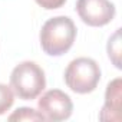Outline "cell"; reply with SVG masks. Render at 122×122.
Returning a JSON list of instances; mask_svg holds the SVG:
<instances>
[{
    "instance_id": "obj_10",
    "label": "cell",
    "mask_w": 122,
    "mask_h": 122,
    "mask_svg": "<svg viewBox=\"0 0 122 122\" xmlns=\"http://www.w3.org/2000/svg\"><path fill=\"white\" fill-rule=\"evenodd\" d=\"M35 2L46 10H55V9L62 7L66 3V0H35Z\"/></svg>"
},
{
    "instance_id": "obj_6",
    "label": "cell",
    "mask_w": 122,
    "mask_h": 122,
    "mask_svg": "<svg viewBox=\"0 0 122 122\" xmlns=\"http://www.w3.org/2000/svg\"><path fill=\"white\" fill-rule=\"evenodd\" d=\"M121 99H122V79L115 78L106 86L105 105L99 113V119L119 122L121 121Z\"/></svg>"
},
{
    "instance_id": "obj_1",
    "label": "cell",
    "mask_w": 122,
    "mask_h": 122,
    "mask_svg": "<svg viewBox=\"0 0 122 122\" xmlns=\"http://www.w3.org/2000/svg\"><path fill=\"white\" fill-rule=\"evenodd\" d=\"M76 39V26L68 16H56L45 22L42 26L39 40L42 50L49 56H62L72 46Z\"/></svg>"
},
{
    "instance_id": "obj_9",
    "label": "cell",
    "mask_w": 122,
    "mask_h": 122,
    "mask_svg": "<svg viewBox=\"0 0 122 122\" xmlns=\"http://www.w3.org/2000/svg\"><path fill=\"white\" fill-rule=\"evenodd\" d=\"M15 102V93L10 86L0 83V115L6 113Z\"/></svg>"
},
{
    "instance_id": "obj_3",
    "label": "cell",
    "mask_w": 122,
    "mask_h": 122,
    "mask_svg": "<svg viewBox=\"0 0 122 122\" xmlns=\"http://www.w3.org/2000/svg\"><path fill=\"white\" fill-rule=\"evenodd\" d=\"M63 79L75 93H91L101 81V68L91 57H76L68 65Z\"/></svg>"
},
{
    "instance_id": "obj_8",
    "label": "cell",
    "mask_w": 122,
    "mask_h": 122,
    "mask_svg": "<svg viewBox=\"0 0 122 122\" xmlns=\"http://www.w3.org/2000/svg\"><path fill=\"white\" fill-rule=\"evenodd\" d=\"M9 121H46V119L39 111H35L32 108L23 106V108L16 109L9 116Z\"/></svg>"
},
{
    "instance_id": "obj_7",
    "label": "cell",
    "mask_w": 122,
    "mask_h": 122,
    "mask_svg": "<svg viewBox=\"0 0 122 122\" xmlns=\"http://www.w3.org/2000/svg\"><path fill=\"white\" fill-rule=\"evenodd\" d=\"M106 50L113 66L121 69V29H116V32L109 37Z\"/></svg>"
},
{
    "instance_id": "obj_4",
    "label": "cell",
    "mask_w": 122,
    "mask_h": 122,
    "mask_svg": "<svg viewBox=\"0 0 122 122\" xmlns=\"http://www.w3.org/2000/svg\"><path fill=\"white\" fill-rule=\"evenodd\" d=\"M37 109L46 121H65L73 112V103L68 93L60 89H50L37 101Z\"/></svg>"
},
{
    "instance_id": "obj_5",
    "label": "cell",
    "mask_w": 122,
    "mask_h": 122,
    "mask_svg": "<svg viewBox=\"0 0 122 122\" xmlns=\"http://www.w3.org/2000/svg\"><path fill=\"white\" fill-rule=\"evenodd\" d=\"M76 12L81 20L92 27H102L115 17V5L111 0H78Z\"/></svg>"
},
{
    "instance_id": "obj_2",
    "label": "cell",
    "mask_w": 122,
    "mask_h": 122,
    "mask_svg": "<svg viewBox=\"0 0 122 122\" xmlns=\"http://www.w3.org/2000/svg\"><path fill=\"white\" fill-rule=\"evenodd\" d=\"M10 88L19 99H36L46 88V78L43 69L30 60H25L19 63L12 71Z\"/></svg>"
}]
</instances>
